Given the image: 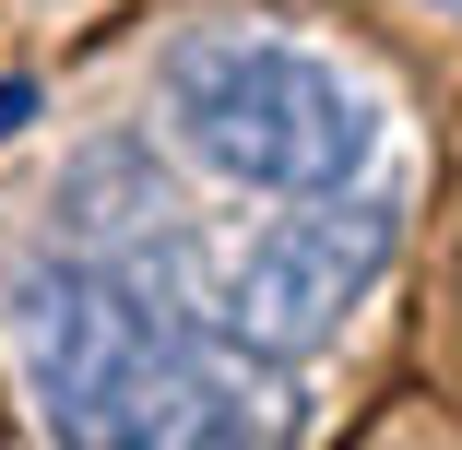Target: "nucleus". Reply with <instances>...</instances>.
<instances>
[{"label": "nucleus", "mask_w": 462, "mask_h": 450, "mask_svg": "<svg viewBox=\"0 0 462 450\" xmlns=\"http://www.w3.org/2000/svg\"><path fill=\"white\" fill-rule=\"evenodd\" d=\"M392 202H297L285 225H261V249L226 273V332L249 355H309L356 297L392 273Z\"/></svg>", "instance_id": "nucleus-3"}, {"label": "nucleus", "mask_w": 462, "mask_h": 450, "mask_svg": "<svg viewBox=\"0 0 462 450\" xmlns=\"http://www.w3.org/2000/svg\"><path fill=\"white\" fill-rule=\"evenodd\" d=\"M13 368L48 438H119V450H261L273 403L226 344H202L190 273H178V214L154 202L131 237L24 249L13 285Z\"/></svg>", "instance_id": "nucleus-1"}, {"label": "nucleus", "mask_w": 462, "mask_h": 450, "mask_svg": "<svg viewBox=\"0 0 462 450\" xmlns=\"http://www.w3.org/2000/svg\"><path fill=\"white\" fill-rule=\"evenodd\" d=\"M415 13H450V24H462V0H415Z\"/></svg>", "instance_id": "nucleus-4"}, {"label": "nucleus", "mask_w": 462, "mask_h": 450, "mask_svg": "<svg viewBox=\"0 0 462 450\" xmlns=\"http://www.w3.org/2000/svg\"><path fill=\"white\" fill-rule=\"evenodd\" d=\"M166 131L237 190L344 202L380 154V96L297 36H190L166 48Z\"/></svg>", "instance_id": "nucleus-2"}]
</instances>
